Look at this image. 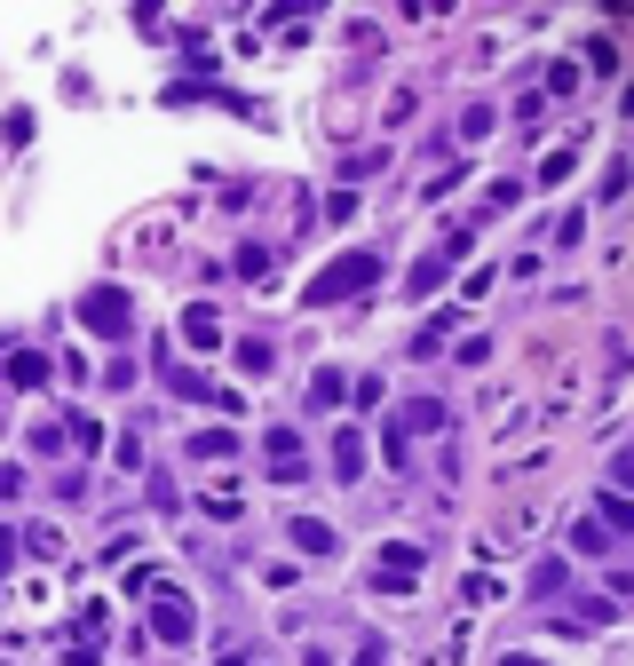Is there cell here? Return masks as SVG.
Returning a JSON list of instances; mask_svg holds the SVG:
<instances>
[{"label": "cell", "instance_id": "obj_1", "mask_svg": "<svg viewBox=\"0 0 634 666\" xmlns=\"http://www.w3.org/2000/svg\"><path fill=\"white\" fill-rule=\"evenodd\" d=\"M381 278V254H341V262H325L310 278V302H349L357 286H373Z\"/></svg>", "mask_w": 634, "mask_h": 666}, {"label": "cell", "instance_id": "obj_2", "mask_svg": "<svg viewBox=\"0 0 634 666\" xmlns=\"http://www.w3.org/2000/svg\"><path fill=\"white\" fill-rule=\"evenodd\" d=\"M80 326H96V333H127V326H135V302H127L119 286H96V294H80Z\"/></svg>", "mask_w": 634, "mask_h": 666}, {"label": "cell", "instance_id": "obj_3", "mask_svg": "<svg viewBox=\"0 0 634 666\" xmlns=\"http://www.w3.org/2000/svg\"><path fill=\"white\" fill-rule=\"evenodd\" d=\"M151 611H159V619H151V627H159V635H167V643H183V635H191V603H183V595H159V603H151Z\"/></svg>", "mask_w": 634, "mask_h": 666}, {"label": "cell", "instance_id": "obj_4", "mask_svg": "<svg viewBox=\"0 0 634 666\" xmlns=\"http://www.w3.org/2000/svg\"><path fill=\"white\" fill-rule=\"evenodd\" d=\"M333 468H341V476H357V468H365V437H357V429H341V437H333Z\"/></svg>", "mask_w": 634, "mask_h": 666}, {"label": "cell", "instance_id": "obj_5", "mask_svg": "<svg viewBox=\"0 0 634 666\" xmlns=\"http://www.w3.org/2000/svg\"><path fill=\"white\" fill-rule=\"evenodd\" d=\"M294 548H302V555H333V532H325V524H310V516H302V524H294Z\"/></svg>", "mask_w": 634, "mask_h": 666}, {"label": "cell", "instance_id": "obj_6", "mask_svg": "<svg viewBox=\"0 0 634 666\" xmlns=\"http://www.w3.org/2000/svg\"><path fill=\"white\" fill-rule=\"evenodd\" d=\"M405 429H444V405H428V397H421V405H405Z\"/></svg>", "mask_w": 634, "mask_h": 666}, {"label": "cell", "instance_id": "obj_7", "mask_svg": "<svg viewBox=\"0 0 634 666\" xmlns=\"http://www.w3.org/2000/svg\"><path fill=\"white\" fill-rule=\"evenodd\" d=\"M238 365L246 373H270V341H238Z\"/></svg>", "mask_w": 634, "mask_h": 666}, {"label": "cell", "instance_id": "obj_8", "mask_svg": "<svg viewBox=\"0 0 634 666\" xmlns=\"http://www.w3.org/2000/svg\"><path fill=\"white\" fill-rule=\"evenodd\" d=\"M357 666H389V643H365V651H357Z\"/></svg>", "mask_w": 634, "mask_h": 666}, {"label": "cell", "instance_id": "obj_9", "mask_svg": "<svg viewBox=\"0 0 634 666\" xmlns=\"http://www.w3.org/2000/svg\"><path fill=\"white\" fill-rule=\"evenodd\" d=\"M508 666H539V659H508Z\"/></svg>", "mask_w": 634, "mask_h": 666}]
</instances>
